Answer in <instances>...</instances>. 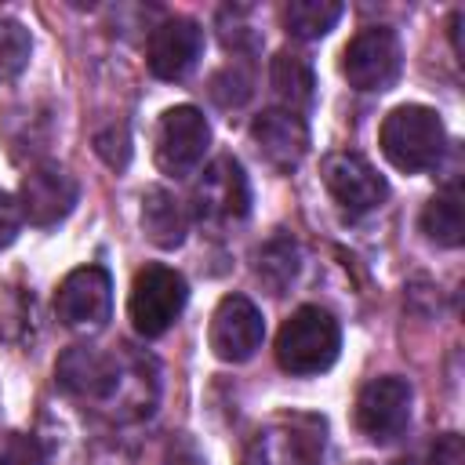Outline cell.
Listing matches in <instances>:
<instances>
[{
    "label": "cell",
    "mask_w": 465,
    "mask_h": 465,
    "mask_svg": "<svg viewBox=\"0 0 465 465\" xmlns=\"http://www.w3.org/2000/svg\"><path fill=\"white\" fill-rule=\"evenodd\" d=\"M381 153L396 171L421 174L432 171L447 149V131L436 109L429 105H396L378 131Z\"/></svg>",
    "instance_id": "obj_1"
},
{
    "label": "cell",
    "mask_w": 465,
    "mask_h": 465,
    "mask_svg": "<svg viewBox=\"0 0 465 465\" xmlns=\"http://www.w3.org/2000/svg\"><path fill=\"white\" fill-rule=\"evenodd\" d=\"M338 349H341V327L320 305L294 309L276 334V363L298 378L323 374L338 360Z\"/></svg>",
    "instance_id": "obj_2"
},
{
    "label": "cell",
    "mask_w": 465,
    "mask_h": 465,
    "mask_svg": "<svg viewBox=\"0 0 465 465\" xmlns=\"http://www.w3.org/2000/svg\"><path fill=\"white\" fill-rule=\"evenodd\" d=\"M149 360L127 356V352H102L94 345H73L54 374L58 381L80 396V400H124L131 389V374H138Z\"/></svg>",
    "instance_id": "obj_3"
},
{
    "label": "cell",
    "mask_w": 465,
    "mask_h": 465,
    "mask_svg": "<svg viewBox=\"0 0 465 465\" xmlns=\"http://www.w3.org/2000/svg\"><path fill=\"white\" fill-rule=\"evenodd\" d=\"M327 425L316 414H291L262 425L243 450V465H320Z\"/></svg>",
    "instance_id": "obj_4"
},
{
    "label": "cell",
    "mask_w": 465,
    "mask_h": 465,
    "mask_svg": "<svg viewBox=\"0 0 465 465\" xmlns=\"http://www.w3.org/2000/svg\"><path fill=\"white\" fill-rule=\"evenodd\" d=\"M251 211V182L240 167V160L232 156H218L203 167L200 182L193 185V218L211 229H232L247 218Z\"/></svg>",
    "instance_id": "obj_5"
},
{
    "label": "cell",
    "mask_w": 465,
    "mask_h": 465,
    "mask_svg": "<svg viewBox=\"0 0 465 465\" xmlns=\"http://www.w3.org/2000/svg\"><path fill=\"white\" fill-rule=\"evenodd\" d=\"M185 298H189V287H185L182 272H174L171 265H160V262L142 265L134 272L131 298H127L131 327L142 338H160L182 316Z\"/></svg>",
    "instance_id": "obj_6"
},
{
    "label": "cell",
    "mask_w": 465,
    "mask_h": 465,
    "mask_svg": "<svg viewBox=\"0 0 465 465\" xmlns=\"http://www.w3.org/2000/svg\"><path fill=\"white\" fill-rule=\"evenodd\" d=\"M211 124L196 105H171L153 134V160L167 178H185L203 163Z\"/></svg>",
    "instance_id": "obj_7"
},
{
    "label": "cell",
    "mask_w": 465,
    "mask_h": 465,
    "mask_svg": "<svg viewBox=\"0 0 465 465\" xmlns=\"http://www.w3.org/2000/svg\"><path fill=\"white\" fill-rule=\"evenodd\" d=\"M400 69H403V47L396 29L389 25L360 29L341 51V76L356 91H389L400 80Z\"/></svg>",
    "instance_id": "obj_8"
},
{
    "label": "cell",
    "mask_w": 465,
    "mask_h": 465,
    "mask_svg": "<svg viewBox=\"0 0 465 465\" xmlns=\"http://www.w3.org/2000/svg\"><path fill=\"white\" fill-rule=\"evenodd\" d=\"M411 381L385 374V378H371L360 396H356V429L371 440V443H392L396 436H403L407 421H411Z\"/></svg>",
    "instance_id": "obj_9"
},
{
    "label": "cell",
    "mask_w": 465,
    "mask_h": 465,
    "mask_svg": "<svg viewBox=\"0 0 465 465\" xmlns=\"http://www.w3.org/2000/svg\"><path fill=\"white\" fill-rule=\"evenodd\" d=\"M54 316L76 331H98L113 316V280L102 265L73 269L54 291Z\"/></svg>",
    "instance_id": "obj_10"
},
{
    "label": "cell",
    "mask_w": 465,
    "mask_h": 465,
    "mask_svg": "<svg viewBox=\"0 0 465 465\" xmlns=\"http://www.w3.org/2000/svg\"><path fill=\"white\" fill-rule=\"evenodd\" d=\"M262 338H265V320L258 305L243 294H225L207 327L211 352L222 363H243L262 349Z\"/></svg>",
    "instance_id": "obj_11"
},
{
    "label": "cell",
    "mask_w": 465,
    "mask_h": 465,
    "mask_svg": "<svg viewBox=\"0 0 465 465\" xmlns=\"http://www.w3.org/2000/svg\"><path fill=\"white\" fill-rule=\"evenodd\" d=\"M76 200H80V185L58 163H40V167L25 171V178L18 185L22 218L29 225H40V229L58 225L62 218H69V211L76 207Z\"/></svg>",
    "instance_id": "obj_12"
},
{
    "label": "cell",
    "mask_w": 465,
    "mask_h": 465,
    "mask_svg": "<svg viewBox=\"0 0 465 465\" xmlns=\"http://www.w3.org/2000/svg\"><path fill=\"white\" fill-rule=\"evenodd\" d=\"M323 185H327L331 200L352 218L374 211L389 193L385 178L360 153H331L323 160Z\"/></svg>",
    "instance_id": "obj_13"
},
{
    "label": "cell",
    "mask_w": 465,
    "mask_h": 465,
    "mask_svg": "<svg viewBox=\"0 0 465 465\" xmlns=\"http://www.w3.org/2000/svg\"><path fill=\"white\" fill-rule=\"evenodd\" d=\"M203 54V29L193 18H167L149 33V47H145V62L149 73L160 80H182L196 69Z\"/></svg>",
    "instance_id": "obj_14"
},
{
    "label": "cell",
    "mask_w": 465,
    "mask_h": 465,
    "mask_svg": "<svg viewBox=\"0 0 465 465\" xmlns=\"http://www.w3.org/2000/svg\"><path fill=\"white\" fill-rule=\"evenodd\" d=\"M251 142L258 145L262 160L276 171H294L302 156L309 153V127L298 113L287 109H265L251 120Z\"/></svg>",
    "instance_id": "obj_15"
},
{
    "label": "cell",
    "mask_w": 465,
    "mask_h": 465,
    "mask_svg": "<svg viewBox=\"0 0 465 465\" xmlns=\"http://www.w3.org/2000/svg\"><path fill=\"white\" fill-rule=\"evenodd\" d=\"M269 84H272V94L280 98V109L287 113H305L312 105V94H316V76H312V65L305 62V54H294V51H280L269 65Z\"/></svg>",
    "instance_id": "obj_16"
},
{
    "label": "cell",
    "mask_w": 465,
    "mask_h": 465,
    "mask_svg": "<svg viewBox=\"0 0 465 465\" xmlns=\"http://www.w3.org/2000/svg\"><path fill=\"white\" fill-rule=\"evenodd\" d=\"M142 232L160 251H174L185 240V211L163 185H153L142 196Z\"/></svg>",
    "instance_id": "obj_17"
},
{
    "label": "cell",
    "mask_w": 465,
    "mask_h": 465,
    "mask_svg": "<svg viewBox=\"0 0 465 465\" xmlns=\"http://www.w3.org/2000/svg\"><path fill=\"white\" fill-rule=\"evenodd\" d=\"M298 265H302V254L291 232H272L254 251V276L269 294H287V287L298 276Z\"/></svg>",
    "instance_id": "obj_18"
},
{
    "label": "cell",
    "mask_w": 465,
    "mask_h": 465,
    "mask_svg": "<svg viewBox=\"0 0 465 465\" xmlns=\"http://www.w3.org/2000/svg\"><path fill=\"white\" fill-rule=\"evenodd\" d=\"M421 232L436 247H458L465 240V203H461V189L458 185L440 189L425 203V211H421Z\"/></svg>",
    "instance_id": "obj_19"
},
{
    "label": "cell",
    "mask_w": 465,
    "mask_h": 465,
    "mask_svg": "<svg viewBox=\"0 0 465 465\" xmlns=\"http://www.w3.org/2000/svg\"><path fill=\"white\" fill-rule=\"evenodd\" d=\"M345 15V7L338 0H291L283 4L280 18H283V29L298 40H320L327 36L338 18Z\"/></svg>",
    "instance_id": "obj_20"
},
{
    "label": "cell",
    "mask_w": 465,
    "mask_h": 465,
    "mask_svg": "<svg viewBox=\"0 0 465 465\" xmlns=\"http://www.w3.org/2000/svg\"><path fill=\"white\" fill-rule=\"evenodd\" d=\"M29 51H33L29 29L22 22H15V18H0V84L15 80L25 69Z\"/></svg>",
    "instance_id": "obj_21"
},
{
    "label": "cell",
    "mask_w": 465,
    "mask_h": 465,
    "mask_svg": "<svg viewBox=\"0 0 465 465\" xmlns=\"http://www.w3.org/2000/svg\"><path fill=\"white\" fill-rule=\"evenodd\" d=\"M211 98L225 109L232 105H243L251 98V76L240 69V65H225L222 73L211 76Z\"/></svg>",
    "instance_id": "obj_22"
},
{
    "label": "cell",
    "mask_w": 465,
    "mask_h": 465,
    "mask_svg": "<svg viewBox=\"0 0 465 465\" xmlns=\"http://www.w3.org/2000/svg\"><path fill=\"white\" fill-rule=\"evenodd\" d=\"M247 15H251L247 7H222L218 11V36H222L225 47L247 51V47L258 44V33L247 25Z\"/></svg>",
    "instance_id": "obj_23"
},
{
    "label": "cell",
    "mask_w": 465,
    "mask_h": 465,
    "mask_svg": "<svg viewBox=\"0 0 465 465\" xmlns=\"http://www.w3.org/2000/svg\"><path fill=\"white\" fill-rule=\"evenodd\" d=\"M94 153L105 160V167L113 171H124L131 163V134L124 124H109L94 134Z\"/></svg>",
    "instance_id": "obj_24"
},
{
    "label": "cell",
    "mask_w": 465,
    "mask_h": 465,
    "mask_svg": "<svg viewBox=\"0 0 465 465\" xmlns=\"http://www.w3.org/2000/svg\"><path fill=\"white\" fill-rule=\"evenodd\" d=\"M0 465H44L36 440L25 432H0Z\"/></svg>",
    "instance_id": "obj_25"
},
{
    "label": "cell",
    "mask_w": 465,
    "mask_h": 465,
    "mask_svg": "<svg viewBox=\"0 0 465 465\" xmlns=\"http://www.w3.org/2000/svg\"><path fill=\"white\" fill-rule=\"evenodd\" d=\"M22 222H25V218H22L18 196H11V193H0V251L15 243V236H18Z\"/></svg>",
    "instance_id": "obj_26"
},
{
    "label": "cell",
    "mask_w": 465,
    "mask_h": 465,
    "mask_svg": "<svg viewBox=\"0 0 465 465\" xmlns=\"http://www.w3.org/2000/svg\"><path fill=\"white\" fill-rule=\"evenodd\" d=\"M429 461H432V465H465V447H461V436H458V432H443V436L432 443Z\"/></svg>",
    "instance_id": "obj_27"
},
{
    "label": "cell",
    "mask_w": 465,
    "mask_h": 465,
    "mask_svg": "<svg viewBox=\"0 0 465 465\" xmlns=\"http://www.w3.org/2000/svg\"><path fill=\"white\" fill-rule=\"evenodd\" d=\"M450 40H454V54H461V11L450 15Z\"/></svg>",
    "instance_id": "obj_28"
}]
</instances>
